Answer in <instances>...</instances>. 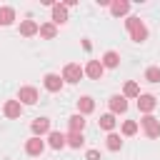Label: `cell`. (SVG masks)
<instances>
[{
  "instance_id": "cell-1",
  "label": "cell",
  "mask_w": 160,
  "mask_h": 160,
  "mask_svg": "<svg viewBox=\"0 0 160 160\" xmlns=\"http://www.w3.org/2000/svg\"><path fill=\"white\" fill-rule=\"evenodd\" d=\"M125 28H128V32H130V38H132L135 42L148 40V28L142 25L140 18H128V20H125Z\"/></svg>"
},
{
  "instance_id": "cell-2",
  "label": "cell",
  "mask_w": 160,
  "mask_h": 160,
  "mask_svg": "<svg viewBox=\"0 0 160 160\" xmlns=\"http://www.w3.org/2000/svg\"><path fill=\"white\" fill-rule=\"evenodd\" d=\"M82 75H85V72H82V68H80L78 62H68V65L62 68V82H78Z\"/></svg>"
},
{
  "instance_id": "cell-3",
  "label": "cell",
  "mask_w": 160,
  "mask_h": 160,
  "mask_svg": "<svg viewBox=\"0 0 160 160\" xmlns=\"http://www.w3.org/2000/svg\"><path fill=\"white\" fill-rule=\"evenodd\" d=\"M140 125H142V130H145L148 138H158V135H160V120H158L155 115H145V118L140 120Z\"/></svg>"
},
{
  "instance_id": "cell-4",
  "label": "cell",
  "mask_w": 160,
  "mask_h": 160,
  "mask_svg": "<svg viewBox=\"0 0 160 160\" xmlns=\"http://www.w3.org/2000/svg\"><path fill=\"white\" fill-rule=\"evenodd\" d=\"M155 108H158V98H155V95H148V92H145V95H138V110H140V112L150 115Z\"/></svg>"
},
{
  "instance_id": "cell-5",
  "label": "cell",
  "mask_w": 160,
  "mask_h": 160,
  "mask_svg": "<svg viewBox=\"0 0 160 160\" xmlns=\"http://www.w3.org/2000/svg\"><path fill=\"white\" fill-rule=\"evenodd\" d=\"M18 102H20V105H35V102H38V90L30 88V85L20 88V92H18Z\"/></svg>"
},
{
  "instance_id": "cell-6",
  "label": "cell",
  "mask_w": 160,
  "mask_h": 160,
  "mask_svg": "<svg viewBox=\"0 0 160 160\" xmlns=\"http://www.w3.org/2000/svg\"><path fill=\"white\" fill-rule=\"evenodd\" d=\"M82 72H85L88 78H92V80H100V78H102V72H105V68H102V62H100V60H90V62L82 68Z\"/></svg>"
},
{
  "instance_id": "cell-7",
  "label": "cell",
  "mask_w": 160,
  "mask_h": 160,
  "mask_svg": "<svg viewBox=\"0 0 160 160\" xmlns=\"http://www.w3.org/2000/svg\"><path fill=\"white\" fill-rule=\"evenodd\" d=\"M42 85H45V90H50V92H60V88H62V78L55 75V72H48V75L42 78Z\"/></svg>"
},
{
  "instance_id": "cell-8",
  "label": "cell",
  "mask_w": 160,
  "mask_h": 160,
  "mask_svg": "<svg viewBox=\"0 0 160 160\" xmlns=\"http://www.w3.org/2000/svg\"><path fill=\"white\" fill-rule=\"evenodd\" d=\"M42 150H45V142H42L40 138H35V135L28 138V142H25V152H28V155H32V158H35V155H42Z\"/></svg>"
},
{
  "instance_id": "cell-9",
  "label": "cell",
  "mask_w": 160,
  "mask_h": 160,
  "mask_svg": "<svg viewBox=\"0 0 160 160\" xmlns=\"http://www.w3.org/2000/svg\"><path fill=\"white\" fill-rule=\"evenodd\" d=\"M128 110V100L122 98V95H112L110 98V112L112 115H120V112H125Z\"/></svg>"
},
{
  "instance_id": "cell-10",
  "label": "cell",
  "mask_w": 160,
  "mask_h": 160,
  "mask_svg": "<svg viewBox=\"0 0 160 160\" xmlns=\"http://www.w3.org/2000/svg\"><path fill=\"white\" fill-rule=\"evenodd\" d=\"M45 132H50V120H48V118H35V120H32V135L40 138V135H45Z\"/></svg>"
},
{
  "instance_id": "cell-11",
  "label": "cell",
  "mask_w": 160,
  "mask_h": 160,
  "mask_svg": "<svg viewBox=\"0 0 160 160\" xmlns=\"http://www.w3.org/2000/svg\"><path fill=\"white\" fill-rule=\"evenodd\" d=\"M48 142H50L52 150H62V148L68 145V142H65V135L58 132V130H50V132H48Z\"/></svg>"
},
{
  "instance_id": "cell-12",
  "label": "cell",
  "mask_w": 160,
  "mask_h": 160,
  "mask_svg": "<svg viewBox=\"0 0 160 160\" xmlns=\"http://www.w3.org/2000/svg\"><path fill=\"white\" fill-rule=\"evenodd\" d=\"M38 30H40V25L35 20H22L20 22V35L22 38H32V35H38Z\"/></svg>"
},
{
  "instance_id": "cell-13",
  "label": "cell",
  "mask_w": 160,
  "mask_h": 160,
  "mask_svg": "<svg viewBox=\"0 0 160 160\" xmlns=\"http://www.w3.org/2000/svg\"><path fill=\"white\" fill-rule=\"evenodd\" d=\"M2 112H5V118H20L22 105H20L18 100H8V102L2 105Z\"/></svg>"
},
{
  "instance_id": "cell-14",
  "label": "cell",
  "mask_w": 160,
  "mask_h": 160,
  "mask_svg": "<svg viewBox=\"0 0 160 160\" xmlns=\"http://www.w3.org/2000/svg\"><path fill=\"white\" fill-rule=\"evenodd\" d=\"M68 22V8L65 5H52V25Z\"/></svg>"
},
{
  "instance_id": "cell-15",
  "label": "cell",
  "mask_w": 160,
  "mask_h": 160,
  "mask_svg": "<svg viewBox=\"0 0 160 160\" xmlns=\"http://www.w3.org/2000/svg\"><path fill=\"white\" fill-rule=\"evenodd\" d=\"M95 110V100L90 98V95H82L80 100H78V112L80 115H88V112H92Z\"/></svg>"
},
{
  "instance_id": "cell-16",
  "label": "cell",
  "mask_w": 160,
  "mask_h": 160,
  "mask_svg": "<svg viewBox=\"0 0 160 160\" xmlns=\"http://www.w3.org/2000/svg\"><path fill=\"white\" fill-rule=\"evenodd\" d=\"M128 10H130V2H128V0H115V2H110V12H112L115 18L125 15Z\"/></svg>"
},
{
  "instance_id": "cell-17",
  "label": "cell",
  "mask_w": 160,
  "mask_h": 160,
  "mask_svg": "<svg viewBox=\"0 0 160 160\" xmlns=\"http://www.w3.org/2000/svg\"><path fill=\"white\" fill-rule=\"evenodd\" d=\"M100 62H102V68H118V65H120V55H118L115 50H108Z\"/></svg>"
},
{
  "instance_id": "cell-18",
  "label": "cell",
  "mask_w": 160,
  "mask_h": 160,
  "mask_svg": "<svg viewBox=\"0 0 160 160\" xmlns=\"http://www.w3.org/2000/svg\"><path fill=\"white\" fill-rule=\"evenodd\" d=\"M68 125H70V132H82V128H85V115L75 112V115L68 120Z\"/></svg>"
},
{
  "instance_id": "cell-19",
  "label": "cell",
  "mask_w": 160,
  "mask_h": 160,
  "mask_svg": "<svg viewBox=\"0 0 160 160\" xmlns=\"http://www.w3.org/2000/svg\"><path fill=\"white\" fill-rule=\"evenodd\" d=\"M138 95H140L138 82H135V80H128V82H125V88H122V98H138Z\"/></svg>"
},
{
  "instance_id": "cell-20",
  "label": "cell",
  "mask_w": 160,
  "mask_h": 160,
  "mask_svg": "<svg viewBox=\"0 0 160 160\" xmlns=\"http://www.w3.org/2000/svg\"><path fill=\"white\" fill-rule=\"evenodd\" d=\"M105 145H108V150H112V152H115V150H120V148H122V140H120V135H118V132H110V135L105 138Z\"/></svg>"
},
{
  "instance_id": "cell-21",
  "label": "cell",
  "mask_w": 160,
  "mask_h": 160,
  "mask_svg": "<svg viewBox=\"0 0 160 160\" xmlns=\"http://www.w3.org/2000/svg\"><path fill=\"white\" fill-rule=\"evenodd\" d=\"M65 142H68L70 148H82L85 138H82V132H70V135H65Z\"/></svg>"
},
{
  "instance_id": "cell-22",
  "label": "cell",
  "mask_w": 160,
  "mask_h": 160,
  "mask_svg": "<svg viewBox=\"0 0 160 160\" xmlns=\"http://www.w3.org/2000/svg\"><path fill=\"white\" fill-rule=\"evenodd\" d=\"M38 32H40L45 40H52V38L58 35V30H55V25H52V22H45V25H40V30H38Z\"/></svg>"
},
{
  "instance_id": "cell-23",
  "label": "cell",
  "mask_w": 160,
  "mask_h": 160,
  "mask_svg": "<svg viewBox=\"0 0 160 160\" xmlns=\"http://www.w3.org/2000/svg\"><path fill=\"white\" fill-rule=\"evenodd\" d=\"M100 128L112 132V128H115V115H112V112H105V115H100Z\"/></svg>"
},
{
  "instance_id": "cell-24",
  "label": "cell",
  "mask_w": 160,
  "mask_h": 160,
  "mask_svg": "<svg viewBox=\"0 0 160 160\" xmlns=\"http://www.w3.org/2000/svg\"><path fill=\"white\" fill-rule=\"evenodd\" d=\"M15 20V10L12 8H0V25H10Z\"/></svg>"
},
{
  "instance_id": "cell-25",
  "label": "cell",
  "mask_w": 160,
  "mask_h": 160,
  "mask_svg": "<svg viewBox=\"0 0 160 160\" xmlns=\"http://www.w3.org/2000/svg\"><path fill=\"white\" fill-rule=\"evenodd\" d=\"M135 132H138V122H135V120H125V122H122V135L130 138V135H135Z\"/></svg>"
},
{
  "instance_id": "cell-26",
  "label": "cell",
  "mask_w": 160,
  "mask_h": 160,
  "mask_svg": "<svg viewBox=\"0 0 160 160\" xmlns=\"http://www.w3.org/2000/svg\"><path fill=\"white\" fill-rule=\"evenodd\" d=\"M145 80L148 82H160V68H148L145 70Z\"/></svg>"
},
{
  "instance_id": "cell-27",
  "label": "cell",
  "mask_w": 160,
  "mask_h": 160,
  "mask_svg": "<svg viewBox=\"0 0 160 160\" xmlns=\"http://www.w3.org/2000/svg\"><path fill=\"white\" fill-rule=\"evenodd\" d=\"M85 160H100V152L98 150H88L85 152Z\"/></svg>"
}]
</instances>
